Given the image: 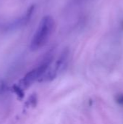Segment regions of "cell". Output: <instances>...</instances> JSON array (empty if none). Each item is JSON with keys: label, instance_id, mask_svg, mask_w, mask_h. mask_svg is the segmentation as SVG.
<instances>
[{"label": "cell", "instance_id": "cell-1", "mask_svg": "<svg viewBox=\"0 0 123 124\" xmlns=\"http://www.w3.org/2000/svg\"><path fill=\"white\" fill-rule=\"evenodd\" d=\"M55 28V22L51 15L44 16L40 21L30 43L31 51L42 48L51 38Z\"/></svg>", "mask_w": 123, "mask_h": 124}, {"label": "cell", "instance_id": "cell-2", "mask_svg": "<svg viewBox=\"0 0 123 124\" xmlns=\"http://www.w3.org/2000/svg\"><path fill=\"white\" fill-rule=\"evenodd\" d=\"M51 62V57H46V58L43 60V61L38 66L26 73L20 81L21 86L23 88H28L36 81L40 80L43 75L47 71Z\"/></svg>", "mask_w": 123, "mask_h": 124}, {"label": "cell", "instance_id": "cell-3", "mask_svg": "<svg viewBox=\"0 0 123 124\" xmlns=\"http://www.w3.org/2000/svg\"><path fill=\"white\" fill-rule=\"evenodd\" d=\"M69 57V51L68 50H64L59 57L58 58L56 65H55V70L58 73H60L63 71L65 68L66 67L67 64V60Z\"/></svg>", "mask_w": 123, "mask_h": 124}, {"label": "cell", "instance_id": "cell-4", "mask_svg": "<svg viewBox=\"0 0 123 124\" xmlns=\"http://www.w3.org/2000/svg\"><path fill=\"white\" fill-rule=\"evenodd\" d=\"M115 100H116V102H117L119 105H120L123 106V94L117 95V97H116Z\"/></svg>", "mask_w": 123, "mask_h": 124}]
</instances>
